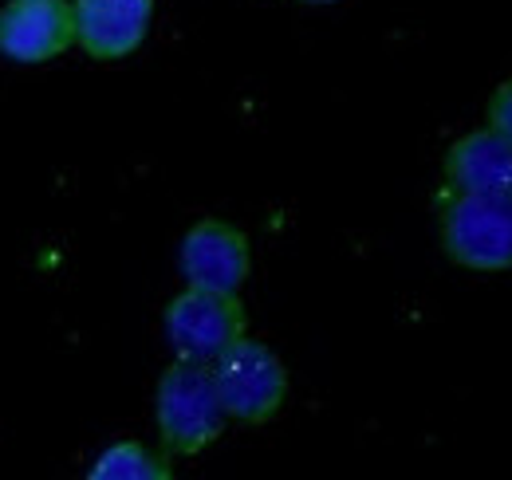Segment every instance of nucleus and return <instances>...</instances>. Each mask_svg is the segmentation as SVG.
<instances>
[{
  "label": "nucleus",
  "mask_w": 512,
  "mask_h": 480,
  "mask_svg": "<svg viewBox=\"0 0 512 480\" xmlns=\"http://www.w3.org/2000/svg\"><path fill=\"white\" fill-rule=\"evenodd\" d=\"M75 44V8L67 0H8L0 8V56L48 63Z\"/></svg>",
  "instance_id": "nucleus-6"
},
{
  "label": "nucleus",
  "mask_w": 512,
  "mask_h": 480,
  "mask_svg": "<svg viewBox=\"0 0 512 480\" xmlns=\"http://www.w3.org/2000/svg\"><path fill=\"white\" fill-rule=\"evenodd\" d=\"M438 237L442 252L465 272H512V193H461L442 185Z\"/></svg>",
  "instance_id": "nucleus-1"
},
{
  "label": "nucleus",
  "mask_w": 512,
  "mask_h": 480,
  "mask_svg": "<svg viewBox=\"0 0 512 480\" xmlns=\"http://www.w3.org/2000/svg\"><path fill=\"white\" fill-rule=\"evenodd\" d=\"M296 4H339V0H296Z\"/></svg>",
  "instance_id": "nucleus-11"
},
{
  "label": "nucleus",
  "mask_w": 512,
  "mask_h": 480,
  "mask_svg": "<svg viewBox=\"0 0 512 480\" xmlns=\"http://www.w3.org/2000/svg\"><path fill=\"white\" fill-rule=\"evenodd\" d=\"M241 335H249V315L237 292L186 284V292H178L166 307V339L174 359L213 366Z\"/></svg>",
  "instance_id": "nucleus-4"
},
{
  "label": "nucleus",
  "mask_w": 512,
  "mask_h": 480,
  "mask_svg": "<svg viewBox=\"0 0 512 480\" xmlns=\"http://www.w3.org/2000/svg\"><path fill=\"white\" fill-rule=\"evenodd\" d=\"M158 441L170 457H197L225 433V406L213 382V366L174 359L154 390Z\"/></svg>",
  "instance_id": "nucleus-2"
},
{
  "label": "nucleus",
  "mask_w": 512,
  "mask_h": 480,
  "mask_svg": "<svg viewBox=\"0 0 512 480\" xmlns=\"http://www.w3.org/2000/svg\"><path fill=\"white\" fill-rule=\"evenodd\" d=\"M213 382L221 394V406L237 425H264L288 402V366L284 359L260 343L241 335L221 359L213 362Z\"/></svg>",
  "instance_id": "nucleus-3"
},
{
  "label": "nucleus",
  "mask_w": 512,
  "mask_h": 480,
  "mask_svg": "<svg viewBox=\"0 0 512 480\" xmlns=\"http://www.w3.org/2000/svg\"><path fill=\"white\" fill-rule=\"evenodd\" d=\"M178 264H182L186 284H193V288L241 292L249 272H253V248H249V237L237 225L205 217L182 237Z\"/></svg>",
  "instance_id": "nucleus-5"
},
{
  "label": "nucleus",
  "mask_w": 512,
  "mask_h": 480,
  "mask_svg": "<svg viewBox=\"0 0 512 480\" xmlns=\"http://www.w3.org/2000/svg\"><path fill=\"white\" fill-rule=\"evenodd\" d=\"M442 178L461 193H512V142L493 126L461 134L446 150Z\"/></svg>",
  "instance_id": "nucleus-8"
},
{
  "label": "nucleus",
  "mask_w": 512,
  "mask_h": 480,
  "mask_svg": "<svg viewBox=\"0 0 512 480\" xmlns=\"http://www.w3.org/2000/svg\"><path fill=\"white\" fill-rule=\"evenodd\" d=\"M170 477H174L170 453H154L142 441H115L91 465V480H170Z\"/></svg>",
  "instance_id": "nucleus-9"
},
{
  "label": "nucleus",
  "mask_w": 512,
  "mask_h": 480,
  "mask_svg": "<svg viewBox=\"0 0 512 480\" xmlns=\"http://www.w3.org/2000/svg\"><path fill=\"white\" fill-rule=\"evenodd\" d=\"M485 119H489V126H493L501 138H509V142H512V79H505V83L493 91Z\"/></svg>",
  "instance_id": "nucleus-10"
},
{
  "label": "nucleus",
  "mask_w": 512,
  "mask_h": 480,
  "mask_svg": "<svg viewBox=\"0 0 512 480\" xmlns=\"http://www.w3.org/2000/svg\"><path fill=\"white\" fill-rule=\"evenodd\" d=\"M75 44L99 63L134 56L154 20V0H75Z\"/></svg>",
  "instance_id": "nucleus-7"
}]
</instances>
